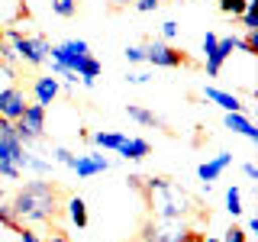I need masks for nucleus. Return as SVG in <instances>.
Masks as SVG:
<instances>
[{
    "mask_svg": "<svg viewBox=\"0 0 258 242\" xmlns=\"http://www.w3.org/2000/svg\"><path fill=\"white\" fill-rule=\"evenodd\" d=\"M16 236H20V242H42L36 232L29 229V226H20V229H16Z\"/></svg>",
    "mask_w": 258,
    "mask_h": 242,
    "instance_id": "obj_30",
    "label": "nucleus"
},
{
    "mask_svg": "<svg viewBox=\"0 0 258 242\" xmlns=\"http://www.w3.org/2000/svg\"><path fill=\"white\" fill-rule=\"evenodd\" d=\"M139 194L145 197L152 216H165V220H187L190 213H197V200H194L181 184L168 181V177H145Z\"/></svg>",
    "mask_w": 258,
    "mask_h": 242,
    "instance_id": "obj_1",
    "label": "nucleus"
},
{
    "mask_svg": "<svg viewBox=\"0 0 258 242\" xmlns=\"http://www.w3.org/2000/svg\"><path fill=\"white\" fill-rule=\"evenodd\" d=\"M126 181H129V188H136V191H142V181H145V177H142V174H129V177H126Z\"/></svg>",
    "mask_w": 258,
    "mask_h": 242,
    "instance_id": "obj_34",
    "label": "nucleus"
},
{
    "mask_svg": "<svg viewBox=\"0 0 258 242\" xmlns=\"http://www.w3.org/2000/svg\"><path fill=\"white\" fill-rule=\"evenodd\" d=\"M242 171H245V177H252V181L258 177V168L252 165V161H248V165H242Z\"/></svg>",
    "mask_w": 258,
    "mask_h": 242,
    "instance_id": "obj_35",
    "label": "nucleus"
},
{
    "mask_svg": "<svg viewBox=\"0 0 258 242\" xmlns=\"http://www.w3.org/2000/svg\"><path fill=\"white\" fill-rule=\"evenodd\" d=\"M116 152H119L123 158H129V161H142V158L152 152V145L145 142V139H123V145H119Z\"/></svg>",
    "mask_w": 258,
    "mask_h": 242,
    "instance_id": "obj_15",
    "label": "nucleus"
},
{
    "mask_svg": "<svg viewBox=\"0 0 258 242\" xmlns=\"http://www.w3.org/2000/svg\"><path fill=\"white\" fill-rule=\"evenodd\" d=\"M204 97H207V100H213L216 107H223L226 113H245V103H242L236 94H226V91H216V87H207Z\"/></svg>",
    "mask_w": 258,
    "mask_h": 242,
    "instance_id": "obj_13",
    "label": "nucleus"
},
{
    "mask_svg": "<svg viewBox=\"0 0 258 242\" xmlns=\"http://www.w3.org/2000/svg\"><path fill=\"white\" fill-rule=\"evenodd\" d=\"M229 165H232V152H220L216 158H210V161H204V165L197 168V177L204 184H210V181H216V177H220Z\"/></svg>",
    "mask_w": 258,
    "mask_h": 242,
    "instance_id": "obj_11",
    "label": "nucleus"
},
{
    "mask_svg": "<svg viewBox=\"0 0 258 242\" xmlns=\"http://www.w3.org/2000/svg\"><path fill=\"white\" fill-rule=\"evenodd\" d=\"M26 110V97L20 87H0V116L4 119H20V113Z\"/></svg>",
    "mask_w": 258,
    "mask_h": 242,
    "instance_id": "obj_9",
    "label": "nucleus"
},
{
    "mask_svg": "<svg viewBox=\"0 0 258 242\" xmlns=\"http://www.w3.org/2000/svg\"><path fill=\"white\" fill-rule=\"evenodd\" d=\"M126 4H136V0H113V7H126Z\"/></svg>",
    "mask_w": 258,
    "mask_h": 242,
    "instance_id": "obj_38",
    "label": "nucleus"
},
{
    "mask_svg": "<svg viewBox=\"0 0 258 242\" xmlns=\"http://www.w3.org/2000/svg\"><path fill=\"white\" fill-rule=\"evenodd\" d=\"M91 139H94V145H100V149H119L126 136L123 133H94Z\"/></svg>",
    "mask_w": 258,
    "mask_h": 242,
    "instance_id": "obj_20",
    "label": "nucleus"
},
{
    "mask_svg": "<svg viewBox=\"0 0 258 242\" xmlns=\"http://www.w3.org/2000/svg\"><path fill=\"white\" fill-rule=\"evenodd\" d=\"M68 216H71V223H75L78 229H84L87 226V204L81 197H68Z\"/></svg>",
    "mask_w": 258,
    "mask_h": 242,
    "instance_id": "obj_17",
    "label": "nucleus"
},
{
    "mask_svg": "<svg viewBox=\"0 0 258 242\" xmlns=\"http://www.w3.org/2000/svg\"><path fill=\"white\" fill-rule=\"evenodd\" d=\"M91 55V45L84 42V39H71V42H61V45H55V48H48V58L52 62H58L64 65L68 71H75L78 75V65Z\"/></svg>",
    "mask_w": 258,
    "mask_h": 242,
    "instance_id": "obj_6",
    "label": "nucleus"
},
{
    "mask_svg": "<svg viewBox=\"0 0 258 242\" xmlns=\"http://www.w3.org/2000/svg\"><path fill=\"white\" fill-rule=\"evenodd\" d=\"M23 168H29V171H39V174L52 171V165H48V161H42V158H36V155H29V152H26V158H23L20 171H23Z\"/></svg>",
    "mask_w": 258,
    "mask_h": 242,
    "instance_id": "obj_22",
    "label": "nucleus"
},
{
    "mask_svg": "<svg viewBox=\"0 0 258 242\" xmlns=\"http://www.w3.org/2000/svg\"><path fill=\"white\" fill-rule=\"evenodd\" d=\"M13 126H16V136H20L23 145L42 139V136H45V107H39V103L26 107L20 113V119H13Z\"/></svg>",
    "mask_w": 258,
    "mask_h": 242,
    "instance_id": "obj_4",
    "label": "nucleus"
},
{
    "mask_svg": "<svg viewBox=\"0 0 258 242\" xmlns=\"http://www.w3.org/2000/svg\"><path fill=\"white\" fill-rule=\"evenodd\" d=\"M204 242H223V239H204Z\"/></svg>",
    "mask_w": 258,
    "mask_h": 242,
    "instance_id": "obj_39",
    "label": "nucleus"
},
{
    "mask_svg": "<svg viewBox=\"0 0 258 242\" xmlns=\"http://www.w3.org/2000/svg\"><path fill=\"white\" fill-rule=\"evenodd\" d=\"M42 242H71V239L61 236V232H55V236H48V239H42Z\"/></svg>",
    "mask_w": 258,
    "mask_h": 242,
    "instance_id": "obj_36",
    "label": "nucleus"
},
{
    "mask_svg": "<svg viewBox=\"0 0 258 242\" xmlns=\"http://www.w3.org/2000/svg\"><path fill=\"white\" fill-rule=\"evenodd\" d=\"M232 48H239V39L236 36H226V39H216V45L207 52V75L210 78H216L220 75V68H223V62L232 55Z\"/></svg>",
    "mask_w": 258,
    "mask_h": 242,
    "instance_id": "obj_8",
    "label": "nucleus"
},
{
    "mask_svg": "<svg viewBox=\"0 0 258 242\" xmlns=\"http://www.w3.org/2000/svg\"><path fill=\"white\" fill-rule=\"evenodd\" d=\"M161 36H165V39H174L177 36V23H171V20L161 23Z\"/></svg>",
    "mask_w": 258,
    "mask_h": 242,
    "instance_id": "obj_32",
    "label": "nucleus"
},
{
    "mask_svg": "<svg viewBox=\"0 0 258 242\" xmlns=\"http://www.w3.org/2000/svg\"><path fill=\"white\" fill-rule=\"evenodd\" d=\"M23 16H29L23 0H0V23H16Z\"/></svg>",
    "mask_w": 258,
    "mask_h": 242,
    "instance_id": "obj_16",
    "label": "nucleus"
},
{
    "mask_svg": "<svg viewBox=\"0 0 258 242\" xmlns=\"http://www.w3.org/2000/svg\"><path fill=\"white\" fill-rule=\"evenodd\" d=\"M126 58L129 62H145V48L142 45H129L126 48Z\"/></svg>",
    "mask_w": 258,
    "mask_h": 242,
    "instance_id": "obj_29",
    "label": "nucleus"
},
{
    "mask_svg": "<svg viewBox=\"0 0 258 242\" xmlns=\"http://www.w3.org/2000/svg\"><path fill=\"white\" fill-rule=\"evenodd\" d=\"M71 171H75L78 177H94V174H100V171H107L110 168V161L103 158V155H78V158H71Z\"/></svg>",
    "mask_w": 258,
    "mask_h": 242,
    "instance_id": "obj_10",
    "label": "nucleus"
},
{
    "mask_svg": "<svg viewBox=\"0 0 258 242\" xmlns=\"http://www.w3.org/2000/svg\"><path fill=\"white\" fill-rule=\"evenodd\" d=\"M129 81H133V84H142V81H149V78L139 75V71H133V75H129Z\"/></svg>",
    "mask_w": 258,
    "mask_h": 242,
    "instance_id": "obj_37",
    "label": "nucleus"
},
{
    "mask_svg": "<svg viewBox=\"0 0 258 242\" xmlns=\"http://www.w3.org/2000/svg\"><path fill=\"white\" fill-rule=\"evenodd\" d=\"M0 174H4V177H10V181H16V177H20V168H16L10 158H4V155H0Z\"/></svg>",
    "mask_w": 258,
    "mask_h": 242,
    "instance_id": "obj_26",
    "label": "nucleus"
},
{
    "mask_svg": "<svg viewBox=\"0 0 258 242\" xmlns=\"http://www.w3.org/2000/svg\"><path fill=\"white\" fill-rule=\"evenodd\" d=\"M97 75H100V62H97V58H94V55H87V58H84V62H81V65H78V78H81V81H84V84H87V87H91V84H94V81H97Z\"/></svg>",
    "mask_w": 258,
    "mask_h": 242,
    "instance_id": "obj_18",
    "label": "nucleus"
},
{
    "mask_svg": "<svg viewBox=\"0 0 258 242\" xmlns=\"http://www.w3.org/2000/svg\"><path fill=\"white\" fill-rule=\"evenodd\" d=\"M187 229L184 220H165V216H152L142 226V242H174L181 232Z\"/></svg>",
    "mask_w": 258,
    "mask_h": 242,
    "instance_id": "obj_5",
    "label": "nucleus"
},
{
    "mask_svg": "<svg viewBox=\"0 0 258 242\" xmlns=\"http://www.w3.org/2000/svg\"><path fill=\"white\" fill-rule=\"evenodd\" d=\"M245 4L248 0H220V10L229 13V16H239L242 10H245Z\"/></svg>",
    "mask_w": 258,
    "mask_h": 242,
    "instance_id": "obj_25",
    "label": "nucleus"
},
{
    "mask_svg": "<svg viewBox=\"0 0 258 242\" xmlns=\"http://www.w3.org/2000/svg\"><path fill=\"white\" fill-rule=\"evenodd\" d=\"M226 210H229L232 216H242V194H239V188L226 191Z\"/></svg>",
    "mask_w": 258,
    "mask_h": 242,
    "instance_id": "obj_21",
    "label": "nucleus"
},
{
    "mask_svg": "<svg viewBox=\"0 0 258 242\" xmlns=\"http://www.w3.org/2000/svg\"><path fill=\"white\" fill-rule=\"evenodd\" d=\"M58 91H61V84H58V78H52V75L36 78V84H32V94H36L39 107H48V103L58 97Z\"/></svg>",
    "mask_w": 258,
    "mask_h": 242,
    "instance_id": "obj_12",
    "label": "nucleus"
},
{
    "mask_svg": "<svg viewBox=\"0 0 258 242\" xmlns=\"http://www.w3.org/2000/svg\"><path fill=\"white\" fill-rule=\"evenodd\" d=\"M58 200H61V191L52 181H29L26 188L16 191L10 210H13L16 223H23V226L26 223H48L61 210Z\"/></svg>",
    "mask_w": 258,
    "mask_h": 242,
    "instance_id": "obj_2",
    "label": "nucleus"
},
{
    "mask_svg": "<svg viewBox=\"0 0 258 242\" xmlns=\"http://www.w3.org/2000/svg\"><path fill=\"white\" fill-rule=\"evenodd\" d=\"M255 10H258V4H255V0H248V4H245V10L239 13V16H242V26H245V29H255V26H258V16H255Z\"/></svg>",
    "mask_w": 258,
    "mask_h": 242,
    "instance_id": "obj_23",
    "label": "nucleus"
},
{
    "mask_svg": "<svg viewBox=\"0 0 258 242\" xmlns=\"http://www.w3.org/2000/svg\"><path fill=\"white\" fill-rule=\"evenodd\" d=\"M161 4H165V0H136V10H139V13H152V10H158Z\"/></svg>",
    "mask_w": 258,
    "mask_h": 242,
    "instance_id": "obj_28",
    "label": "nucleus"
},
{
    "mask_svg": "<svg viewBox=\"0 0 258 242\" xmlns=\"http://www.w3.org/2000/svg\"><path fill=\"white\" fill-rule=\"evenodd\" d=\"M126 113H129V119H136V123H142V126H161V119L155 116V113H149V110L136 107V103H129Z\"/></svg>",
    "mask_w": 258,
    "mask_h": 242,
    "instance_id": "obj_19",
    "label": "nucleus"
},
{
    "mask_svg": "<svg viewBox=\"0 0 258 242\" xmlns=\"http://www.w3.org/2000/svg\"><path fill=\"white\" fill-rule=\"evenodd\" d=\"M145 62H152L155 68H177V65H187V55L165 42H152L145 48Z\"/></svg>",
    "mask_w": 258,
    "mask_h": 242,
    "instance_id": "obj_7",
    "label": "nucleus"
},
{
    "mask_svg": "<svg viewBox=\"0 0 258 242\" xmlns=\"http://www.w3.org/2000/svg\"><path fill=\"white\" fill-rule=\"evenodd\" d=\"M245 236H248V232L242 229V226H229L226 236H223V242H245Z\"/></svg>",
    "mask_w": 258,
    "mask_h": 242,
    "instance_id": "obj_27",
    "label": "nucleus"
},
{
    "mask_svg": "<svg viewBox=\"0 0 258 242\" xmlns=\"http://www.w3.org/2000/svg\"><path fill=\"white\" fill-rule=\"evenodd\" d=\"M4 39L13 45V52L20 55L26 65H42V62H48V39H42V36H23V32H16V29H7L4 32Z\"/></svg>",
    "mask_w": 258,
    "mask_h": 242,
    "instance_id": "obj_3",
    "label": "nucleus"
},
{
    "mask_svg": "<svg viewBox=\"0 0 258 242\" xmlns=\"http://www.w3.org/2000/svg\"><path fill=\"white\" fill-rule=\"evenodd\" d=\"M55 158H58L61 165H71V158H75V155H71L68 149H55Z\"/></svg>",
    "mask_w": 258,
    "mask_h": 242,
    "instance_id": "obj_33",
    "label": "nucleus"
},
{
    "mask_svg": "<svg viewBox=\"0 0 258 242\" xmlns=\"http://www.w3.org/2000/svg\"><path fill=\"white\" fill-rule=\"evenodd\" d=\"M174 242H204V236H200V232H194V229H184Z\"/></svg>",
    "mask_w": 258,
    "mask_h": 242,
    "instance_id": "obj_31",
    "label": "nucleus"
},
{
    "mask_svg": "<svg viewBox=\"0 0 258 242\" xmlns=\"http://www.w3.org/2000/svg\"><path fill=\"white\" fill-rule=\"evenodd\" d=\"M226 129H232V133H242L245 139H252V142H258V129L248 123V116L245 113H226Z\"/></svg>",
    "mask_w": 258,
    "mask_h": 242,
    "instance_id": "obj_14",
    "label": "nucleus"
},
{
    "mask_svg": "<svg viewBox=\"0 0 258 242\" xmlns=\"http://www.w3.org/2000/svg\"><path fill=\"white\" fill-rule=\"evenodd\" d=\"M52 13H58V16H75V13H78V0H52Z\"/></svg>",
    "mask_w": 258,
    "mask_h": 242,
    "instance_id": "obj_24",
    "label": "nucleus"
}]
</instances>
